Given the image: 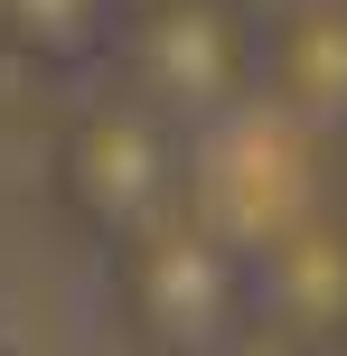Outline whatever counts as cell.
Returning <instances> with one entry per match:
<instances>
[{"instance_id": "obj_1", "label": "cell", "mask_w": 347, "mask_h": 356, "mask_svg": "<svg viewBox=\"0 0 347 356\" xmlns=\"http://www.w3.org/2000/svg\"><path fill=\"white\" fill-rule=\"evenodd\" d=\"M113 309L150 356H244L263 338L254 244L225 234L207 207H179L113 244Z\"/></svg>"}, {"instance_id": "obj_2", "label": "cell", "mask_w": 347, "mask_h": 356, "mask_svg": "<svg viewBox=\"0 0 347 356\" xmlns=\"http://www.w3.org/2000/svg\"><path fill=\"white\" fill-rule=\"evenodd\" d=\"M56 207L94 234V244H131L141 225L197 207V131L179 113H160L150 94H104L56 131Z\"/></svg>"}, {"instance_id": "obj_3", "label": "cell", "mask_w": 347, "mask_h": 356, "mask_svg": "<svg viewBox=\"0 0 347 356\" xmlns=\"http://www.w3.org/2000/svg\"><path fill=\"white\" fill-rule=\"evenodd\" d=\"M113 66L131 94L207 131L263 104V0H131Z\"/></svg>"}, {"instance_id": "obj_4", "label": "cell", "mask_w": 347, "mask_h": 356, "mask_svg": "<svg viewBox=\"0 0 347 356\" xmlns=\"http://www.w3.org/2000/svg\"><path fill=\"white\" fill-rule=\"evenodd\" d=\"M310 160H319V131L291 122L282 104H244L225 122L197 131V207L216 216L225 234L244 244H273L291 216H310Z\"/></svg>"}, {"instance_id": "obj_5", "label": "cell", "mask_w": 347, "mask_h": 356, "mask_svg": "<svg viewBox=\"0 0 347 356\" xmlns=\"http://www.w3.org/2000/svg\"><path fill=\"white\" fill-rule=\"evenodd\" d=\"M263 272V338L273 347H329L347 338V207H310L254 244Z\"/></svg>"}, {"instance_id": "obj_6", "label": "cell", "mask_w": 347, "mask_h": 356, "mask_svg": "<svg viewBox=\"0 0 347 356\" xmlns=\"http://www.w3.org/2000/svg\"><path fill=\"white\" fill-rule=\"evenodd\" d=\"M263 104L319 141L347 131V0H263Z\"/></svg>"}, {"instance_id": "obj_7", "label": "cell", "mask_w": 347, "mask_h": 356, "mask_svg": "<svg viewBox=\"0 0 347 356\" xmlns=\"http://www.w3.org/2000/svg\"><path fill=\"white\" fill-rule=\"evenodd\" d=\"M131 0H0V47L29 66H104Z\"/></svg>"}, {"instance_id": "obj_8", "label": "cell", "mask_w": 347, "mask_h": 356, "mask_svg": "<svg viewBox=\"0 0 347 356\" xmlns=\"http://www.w3.org/2000/svg\"><path fill=\"white\" fill-rule=\"evenodd\" d=\"M244 356H263V347H244ZM273 356H347V338H329V347H273Z\"/></svg>"}]
</instances>
